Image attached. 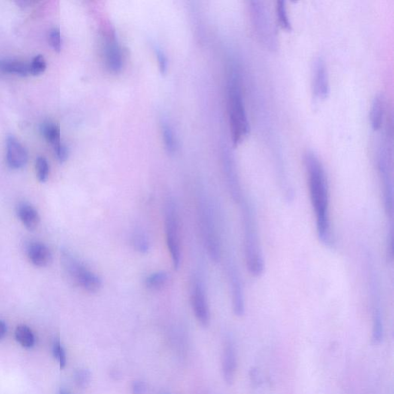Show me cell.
<instances>
[{"instance_id": "obj_22", "label": "cell", "mask_w": 394, "mask_h": 394, "mask_svg": "<svg viewBox=\"0 0 394 394\" xmlns=\"http://www.w3.org/2000/svg\"><path fill=\"white\" fill-rule=\"evenodd\" d=\"M276 12H277V17L280 26L285 30H291V23L288 16L286 2L278 1L276 7Z\"/></svg>"}, {"instance_id": "obj_5", "label": "cell", "mask_w": 394, "mask_h": 394, "mask_svg": "<svg viewBox=\"0 0 394 394\" xmlns=\"http://www.w3.org/2000/svg\"><path fill=\"white\" fill-rule=\"evenodd\" d=\"M199 216L207 253L212 261L218 262L221 258L220 240L218 235L213 210L205 199L200 201Z\"/></svg>"}, {"instance_id": "obj_26", "label": "cell", "mask_w": 394, "mask_h": 394, "mask_svg": "<svg viewBox=\"0 0 394 394\" xmlns=\"http://www.w3.org/2000/svg\"><path fill=\"white\" fill-rule=\"evenodd\" d=\"M29 74L34 76L40 75L46 70V61L43 55L39 54L34 56L29 64Z\"/></svg>"}, {"instance_id": "obj_6", "label": "cell", "mask_w": 394, "mask_h": 394, "mask_svg": "<svg viewBox=\"0 0 394 394\" xmlns=\"http://www.w3.org/2000/svg\"><path fill=\"white\" fill-rule=\"evenodd\" d=\"M62 265L69 278L87 292L95 293L102 287L101 278L87 270L68 252L62 253Z\"/></svg>"}, {"instance_id": "obj_29", "label": "cell", "mask_w": 394, "mask_h": 394, "mask_svg": "<svg viewBox=\"0 0 394 394\" xmlns=\"http://www.w3.org/2000/svg\"><path fill=\"white\" fill-rule=\"evenodd\" d=\"M49 44L56 52H59L62 48V38L61 32L58 28H53L49 35Z\"/></svg>"}, {"instance_id": "obj_1", "label": "cell", "mask_w": 394, "mask_h": 394, "mask_svg": "<svg viewBox=\"0 0 394 394\" xmlns=\"http://www.w3.org/2000/svg\"><path fill=\"white\" fill-rule=\"evenodd\" d=\"M304 162L310 201L316 216L318 238L326 247L334 248L335 242L330 220L329 186L324 167L319 157L311 151L306 153Z\"/></svg>"}, {"instance_id": "obj_9", "label": "cell", "mask_w": 394, "mask_h": 394, "mask_svg": "<svg viewBox=\"0 0 394 394\" xmlns=\"http://www.w3.org/2000/svg\"><path fill=\"white\" fill-rule=\"evenodd\" d=\"M226 270L232 296L233 310L236 316L241 317L245 314L244 289L238 267L234 259L227 261Z\"/></svg>"}, {"instance_id": "obj_32", "label": "cell", "mask_w": 394, "mask_h": 394, "mask_svg": "<svg viewBox=\"0 0 394 394\" xmlns=\"http://www.w3.org/2000/svg\"><path fill=\"white\" fill-rule=\"evenodd\" d=\"M146 392V386L144 382L136 380L132 384L133 394H145Z\"/></svg>"}, {"instance_id": "obj_23", "label": "cell", "mask_w": 394, "mask_h": 394, "mask_svg": "<svg viewBox=\"0 0 394 394\" xmlns=\"http://www.w3.org/2000/svg\"><path fill=\"white\" fill-rule=\"evenodd\" d=\"M133 244H134V248L136 249V250L141 253H146L149 250V248H150L147 237L140 229H137L134 233V235H133Z\"/></svg>"}, {"instance_id": "obj_12", "label": "cell", "mask_w": 394, "mask_h": 394, "mask_svg": "<svg viewBox=\"0 0 394 394\" xmlns=\"http://www.w3.org/2000/svg\"><path fill=\"white\" fill-rule=\"evenodd\" d=\"M7 163L12 169L18 170L26 165L28 154L26 148L13 135H8L6 140Z\"/></svg>"}, {"instance_id": "obj_2", "label": "cell", "mask_w": 394, "mask_h": 394, "mask_svg": "<svg viewBox=\"0 0 394 394\" xmlns=\"http://www.w3.org/2000/svg\"><path fill=\"white\" fill-rule=\"evenodd\" d=\"M243 247L245 261L250 275L259 277L264 274V259L259 241L257 220L254 207L243 197L241 202Z\"/></svg>"}, {"instance_id": "obj_25", "label": "cell", "mask_w": 394, "mask_h": 394, "mask_svg": "<svg viewBox=\"0 0 394 394\" xmlns=\"http://www.w3.org/2000/svg\"><path fill=\"white\" fill-rule=\"evenodd\" d=\"M37 177L41 183H45L49 177V166L47 159L43 156H39L36 162Z\"/></svg>"}, {"instance_id": "obj_10", "label": "cell", "mask_w": 394, "mask_h": 394, "mask_svg": "<svg viewBox=\"0 0 394 394\" xmlns=\"http://www.w3.org/2000/svg\"><path fill=\"white\" fill-rule=\"evenodd\" d=\"M191 304L195 318L204 327L210 323V313L205 289L201 282H195L192 287Z\"/></svg>"}, {"instance_id": "obj_4", "label": "cell", "mask_w": 394, "mask_h": 394, "mask_svg": "<svg viewBox=\"0 0 394 394\" xmlns=\"http://www.w3.org/2000/svg\"><path fill=\"white\" fill-rule=\"evenodd\" d=\"M365 267L368 282L369 292L371 296L373 318V341L375 344L381 343L384 334L381 290L380 279L374 257L369 251L365 253Z\"/></svg>"}, {"instance_id": "obj_19", "label": "cell", "mask_w": 394, "mask_h": 394, "mask_svg": "<svg viewBox=\"0 0 394 394\" xmlns=\"http://www.w3.org/2000/svg\"><path fill=\"white\" fill-rule=\"evenodd\" d=\"M40 130L45 139L53 146L61 143L60 128L55 122L45 121L42 123Z\"/></svg>"}, {"instance_id": "obj_7", "label": "cell", "mask_w": 394, "mask_h": 394, "mask_svg": "<svg viewBox=\"0 0 394 394\" xmlns=\"http://www.w3.org/2000/svg\"><path fill=\"white\" fill-rule=\"evenodd\" d=\"M165 227L168 250L171 255L174 268L175 270H178L181 262L180 223L177 207L172 200H169L166 204Z\"/></svg>"}, {"instance_id": "obj_28", "label": "cell", "mask_w": 394, "mask_h": 394, "mask_svg": "<svg viewBox=\"0 0 394 394\" xmlns=\"http://www.w3.org/2000/svg\"><path fill=\"white\" fill-rule=\"evenodd\" d=\"M53 355L56 360L59 362L61 369H63L67 365V356L63 347L61 345L59 340H56L53 345Z\"/></svg>"}, {"instance_id": "obj_11", "label": "cell", "mask_w": 394, "mask_h": 394, "mask_svg": "<svg viewBox=\"0 0 394 394\" xmlns=\"http://www.w3.org/2000/svg\"><path fill=\"white\" fill-rule=\"evenodd\" d=\"M313 90L316 98L324 100L330 93L329 77L326 63L322 58L313 62Z\"/></svg>"}, {"instance_id": "obj_15", "label": "cell", "mask_w": 394, "mask_h": 394, "mask_svg": "<svg viewBox=\"0 0 394 394\" xmlns=\"http://www.w3.org/2000/svg\"><path fill=\"white\" fill-rule=\"evenodd\" d=\"M17 214L24 226L29 231H34L40 223V216L37 210L30 204L22 203L17 207Z\"/></svg>"}, {"instance_id": "obj_33", "label": "cell", "mask_w": 394, "mask_h": 394, "mask_svg": "<svg viewBox=\"0 0 394 394\" xmlns=\"http://www.w3.org/2000/svg\"><path fill=\"white\" fill-rule=\"evenodd\" d=\"M7 326L5 322L0 320V340L4 338V336L7 334Z\"/></svg>"}, {"instance_id": "obj_3", "label": "cell", "mask_w": 394, "mask_h": 394, "mask_svg": "<svg viewBox=\"0 0 394 394\" xmlns=\"http://www.w3.org/2000/svg\"><path fill=\"white\" fill-rule=\"evenodd\" d=\"M229 122L231 135L234 144L241 143L250 133V124L246 115L238 77L234 73L229 80Z\"/></svg>"}, {"instance_id": "obj_20", "label": "cell", "mask_w": 394, "mask_h": 394, "mask_svg": "<svg viewBox=\"0 0 394 394\" xmlns=\"http://www.w3.org/2000/svg\"><path fill=\"white\" fill-rule=\"evenodd\" d=\"M16 340L21 346L26 348H30L35 343V337L32 331L26 325H19L15 332Z\"/></svg>"}, {"instance_id": "obj_14", "label": "cell", "mask_w": 394, "mask_h": 394, "mask_svg": "<svg viewBox=\"0 0 394 394\" xmlns=\"http://www.w3.org/2000/svg\"><path fill=\"white\" fill-rule=\"evenodd\" d=\"M28 256L32 264L39 267H46L52 262L51 251L42 243H32L28 247Z\"/></svg>"}, {"instance_id": "obj_24", "label": "cell", "mask_w": 394, "mask_h": 394, "mask_svg": "<svg viewBox=\"0 0 394 394\" xmlns=\"http://www.w3.org/2000/svg\"><path fill=\"white\" fill-rule=\"evenodd\" d=\"M162 131L167 149L170 153H173L176 149L175 138L173 129L167 122H163L162 123Z\"/></svg>"}, {"instance_id": "obj_34", "label": "cell", "mask_w": 394, "mask_h": 394, "mask_svg": "<svg viewBox=\"0 0 394 394\" xmlns=\"http://www.w3.org/2000/svg\"><path fill=\"white\" fill-rule=\"evenodd\" d=\"M61 394H68V393H67V392H61Z\"/></svg>"}, {"instance_id": "obj_27", "label": "cell", "mask_w": 394, "mask_h": 394, "mask_svg": "<svg viewBox=\"0 0 394 394\" xmlns=\"http://www.w3.org/2000/svg\"><path fill=\"white\" fill-rule=\"evenodd\" d=\"M74 380L79 387H86L90 383V372L88 370H84V369L79 370L74 374Z\"/></svg>"}, {"instance_id": "obj_30", "label": "cell", "mask_w": 394, "mask_h": 394, "mask_svg": "<svg viewBox=\"0 0 394 394\" xmlns=\"http://www.w3.org/2000/svg\"><path fill=\"white\" fill-rule=\"evenodd\" d=\"M55 153L58 160L60 162H65L69 157V149L63 143H59L54 146Z\"/></svg>"}, {"instance_id": "obj_13", "label": "cell", "mask_w": 394, "mask_h": 394, "mask_svg": "<svg viewBox=\"0 0 394 394\" xmlns=\"http://www.w3.org/2000/svg\"><path fill=\"white\" fill-rule=\"evenodd\" d=\"M237 357L235 345L231 337L226 339L222 356V371L223 379L227 384H232L237 371Z\"/></svg>"}, {"instance_id": "obj_31", "label": "cell", "mask_w": 394, "mask_h": 394, "mask_svg": "<svg viewBox=\"0 0 394 394\" xmlns=\"http://www.w3.org/2000/svg\"><path fill=\"white\" fill-rule=\"evenodd\" d=\"M155 52H156V56H157L158 61H159L161 72L165 73L167 71V67H168V59H167V56L162 49L158 46L155 47Z\"/></svg>"}, {"instance_id": "obj_18", "label": "cell", "mask_w": 394, "mask_h": 394, "mask_svg": "<svg viewBox=\"0 0 394 394\" xmlns=\"http://www.w3.org/2000/svg\"><path fill=\"white\" fill-rule=\"evenodd\" d=\"M106 57L109 68L113 72L121 70L122 65V53L117 43L115 40H110L106 46Z\"/></svg>"}, {"instance_id": "obj_8", "label": "cell", "mask_w": 394, "mask_h": 394, "mask_svg": "<svg viewBox=\"0 0 394 394\" xmlns=\"http://www.w3.org/2000/svg\"><path fill=\"white\" fill-rule=\"evenodd\" d=\"M378 170L383 189V207L385 213L392 220L394 212L393 180H392V154L387 150H380Z\"/></svg>"}, {"instance_id": "obj_21", "label": "cell", "mask_w": 394, "mask_h": 394, "mask_svg": "<svg viewBox=\"0 0 394 394\" xmlns=\"http://www.w3.org/2000/svg\"><path fill=\"white\" fill-rule=\"evenodd\" d=\"M167 280H168V275H167V273L160 271V272L150 274L146 279L145 283H146V287L148 289H152V290H159L167 284Z\"/></svg>"}, {"instance_id": "obj_17", "label": "cell", "mask_w": 394, "mask_h": 394, "mask_svg": "<svg viewBox=\"0 0 394 394\" xmlns=\"http://www.w3.org/2000/svg\"><path fill=\"white\" fill-rule=\"evenodd\" d=\"M385 101L383 95L380 94L374 98L371 110V123L374 130H379L384 120Z\"/></svg>"}, {"instance_id": "obj_16", "label": "cell", "mask_w": 394, "mask_h": 394, "mask_svg": "<svg viewBox=\"0 0 394 394\" xmlns=\"http://www.w3.org/2000/svg\"><path fill=\"white\" fill-rule=\"evenodd\" d=\"M0 72L26 77L29 74V63L15 58H0Z\"/></svg>"}]
</instances>
